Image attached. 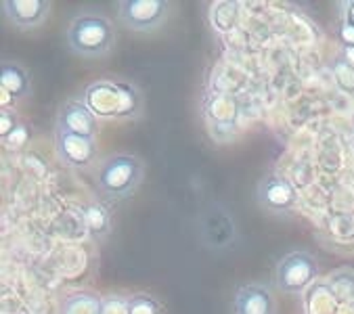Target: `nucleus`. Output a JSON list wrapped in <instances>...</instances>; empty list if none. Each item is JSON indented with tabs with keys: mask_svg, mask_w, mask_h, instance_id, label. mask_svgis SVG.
<instances>
[{
	"mask_svg": "<svg viewBox=\"0 0 354 314\" xmlns=\"http://www.w3.org/2000/svg\"><path fill=\"white\" fill-rule=\"evenodd\" d=\"M65 40L72 53L88 59H101L111 53L115 44V30L105 15L80 13L69 21Z\"/></svg>",
	"mask_w": 354,
	"mask_h": 314,
	"instance_id": "nucleus-1",
	"label": "nucleus"
},
{
	"mask_svg": "<svg viewBox=\"0 0 354 314\" xmlns=\"http://www.w3.org/2000/svg\"><path fill=\"white\" fill-rule=\"evenodd\" d=\"M143 176L145 168L138 157L118 153L101 162L97 170V187L109 199H128L138 191Z\"/></svg>",
	"mask_w": 354,
	"mask_h": 314,
	"instance_id": "nucleus-2",
	"label": "nucleus"
},
{
	"mask_svg": "<svg viewBox=\"0 0 354 314\" xmlns=\"http://www.w3.org/2000/svg\"><path fill=\"white\" fill-rule=\"evenodd\" d=\"M319 279V264L308 252H290L277 264V287L283 293L304 295Z\"/></svg>",
	"mask_w": 354,
	"mask_h": 314,
	"instance_id": "nucleus-3",
	"label": "nucleus"
},
{
	"mask_svg": "<svg viewBox=\"0 0 354 314\" xmlns=\"http://www.w3.org/2000/svg\"><path fill=\"white\" fill-rule=\"evenodd\" d=\"M170 13L168 0H124L118 3V17L132 32H153L166 24Z\"/></svg>",
	"mask_w": 354,
	"mask_h": 314,
	"instance_id": "nucleus-4",
	"label": "nucleus"
},
{
	"mask_svg": "<svg viewBox=\"0 0 354 314\" xmlns=\"http://www.w3.org/2000/svg\"><path fill=\"white\" fill-rule=\"evenodd\" d=\"M256 197L258 203L274 216H288L298 207V189L279 172H268L262 176Z\"/></svg>",
	"mask_w": 354,
	"mask_h": 314,
	"instance_id": "nucleus-5",
	"label": "nucleus"
},
{
	"mask_svg": "<svg viewBox=\"0 0 354 314\" xmlns=\"http://www.w3.org/2000/svg\"><path fill=\"white\" fill-rule=\"evenodd\" d=\"M84 105L97 116L105 120H120L124 116V80H99L84 89L82 93Z\"/></svg>",
	"mask_w": 354,
	"mask_h": 314,
	"instance_id": "nucleus-6",
	"label": "nucleus"
},
{
	"mask_svg": "<svg viewBox=\"0 0 354 314\" xmlns=\"http://www.w3.org/2000/svg\"><path fill=\"white\" fill-rule=\"evenodd\" d=\"M199 232L207 248L227 250L235 243L237 228L231 212L225 205H209L199 218Z\"/></svg>",
	"mask_w": 354,
	"mask_h": 314,
	"instance_id": "nucleus-7",
	"label": "nucleus"
},
{
	"mask_svg": "<svg viewBox=\"0 0 354 314\" xmlns=\"http://www.w3.org/2000/svg\"><path fill=\"white\" fill-rule=\"evenodd\" d=\"M55 153L67 168L84 170L97 160V142L95 138H88V136L57 132Z\"/></svg>",
	"mask_w": 354,
	"mask_h": 314,
	"instance_id": "nucleus-8",
	"label": "nucleus"
},
{
	"mask_svg": "<svg viewBox=\"0 0 354 314\" xmlns=\"http://www.w3.org/2000/svg\"><path fill=\"white\" fill-rule=\"evenodd\" d=\"M97 120L99 118L84 105V101H78V99L65 101L57 113V132L95 138L97 128H99Z\"/></svg>",
	"mask_w": 354,
	"mask_h": 314,
	"instance_id": "nucleus-9",
	"label": "nucleus"
},
{
	"mask_svg": "<svg viewBox=\"0 0 354 314\" xmlns=\"http://www.w3.org/2000/svg\"><path fill=\"white\" fill-rule=\"evenodd\" d=\"M3 13L17 30H34L44 24L50 13L48 0H5Z\"/></svg>",
	"mask_w": 354,
	"mask_h": 314,
	"instance_id": "nucleus-10",
	"label": "nucleus"
},
{
	"mask_svg": "<svg viewBox=\"0 0 354 314\" xmlns=\"http://www.w3.org/2000/svg\"><path fill=\"white\" fill-rule=\"evenodd\" d=\"M233 314H277L272 291L262 283L241 285L233 299Z\"/></svg>",
	"mask_w": 354,
	"mask_h": 314,
	"instance_id": "nucleus-11",
	"label": "nucleus"
},
{
	"mask_svg": "<svg viewBox=\"0 0 354 314\" xmlns=\"http://www.w3.org/2000/svg\"><path fill=\"white\" fill-rule=\"evenodd\" d=\"M203 113L212 130H231L239 120V105L229 95H209L203 103Z\"/></svg>",
	"mask_w": 354,
	"mask_h": 314,
	"instance_id": "nucleus-12",
	"label": "nucleus"
},
{
	"mask_svg": "<svg viewBox=\"0 0 354 314\" xmlns=\"http://www.w3.org/2000/svg\"><path fill=\"white\" fill-rule=\"evenodd\" d=\"M0 89H3V97L7 95L11 101H21L30 97L32 80L28 69L13 61L3 63V67H0Z\"/></svg>",
	"mask_w": 354,
	"mask_h": 314,
	"instance_id": "nucleus-13",
	"label": "nucleus"
},
{
	"mask_svg": "<svg viewBox=\"0 0 354 314\" xmlns=\"http://www.w3.org/2000/svg\"><path fill=\"white\" fill-rule=\"evenodd\" d=\"M304 310L306 314H339L342 304L327 283H315L304 293Z\"/></svg>",
	"mask_w": 354,
	"mask_h": 314,
	"instance_id": "nucleus-14",
	"label": "nucleus"
},
{
	"mask_svg": "<svg viewBox=\"0 0 354 314\" xmlns=\"http://www.w3.org/2000/svg\"><path fill=\"white\" fill-rule=\"evenodd\" d=\"M84 226L95 241H105L111 232V214L103 203H86L80 207Z\"/></svg>",
	"mask_w": 354,
	"mask_h": 314,
	"instance_id": "nucleus-15",
	"label": "nucleus"
},
{
	"mask_svg": "<svg viewBox=\"0 0 354 314\" xmlns=\"http://www.w3.org/2000/svg\"><path fill=\"white\" fill-rule=\"evenodd\" d=\"M59 314H103V297L93 291L67 293L59 306Z\"/></svg>",
	"mask_w": 354,
	"mask_h": 314,
	"instance_id": "nucleus-16",
	"label": "nucleus"
},
{
	"mask_svg": "<svg viewBox=\"0 0 354 314\" xmlns=\"http://www.w3.org/2000/svg\"><path fill=\"white\" fill-rule=\"evenodd\" d=\"M239 17H241V5L233 3V0L214 3L209 9V24L218 34H231L239 26Z\"/></svg>",
	"mask_w": 354,
	"mask_h": 314,
	"instance_id": "nucleus-17",
	"label": "nucleus"
},
{
	"mask_svg": "<svg viewBox=\"0 0 354 314\" xmlns=\"http://www.w3.org/2000/svg\"><path fill=\"white\" fill-rule=\"evenodd\" d=\"M327 285L331 287V291L335 293V297H337V302L342 306L354 304V270L352 268H339V270H335L327 279Z\"/></svg>",
	"mask_w": 354,
	"mask_h": 314,
	"instance_id": "nucleus-18",
	"label": "nucleus"
},
{
	"mask_svg": "<svg viewBox=\"0 0 354 314\" xmlns=\"http://www.w3.org/2000/svg\"><path fill=\"white\" fill-rule=\"evenodd\" d=\"M331 75L335 86L344 93L354 97V65L339 53L331 59Z\"/></svg>",
	"mask_w": 354,
	"mask_h": 314,
	"instance_id": "nucleus-19",
	"label": "nucleus"
},
{
	"mask_svg": "<svg viewBox=\"0 0 354 314\" xmlns=\"http://www.w3.org/2000/svg\"><path fill=\"white\" fill-rule=\"evenodd\" d=\"M128 314H164V308L149 293H134L128 297Z\"/></svg>",
	"mask_w": 354,
	"mask_h": 314,
	"instance_id": "nucleus-20",
	"label": "nucleus"
},
{
	"mask_svg": "<svg viewBox=\"0 0 354 314\" xmlns=\"http://www.w3.org/2000/svg\"><path fill=\"white\" fill-rule=\"evenodd\" d=\"M19 126H21V120L17 118L15 111H11V109H7V107L0 109V138H3V142H5Z\"/></svg>",
	"mask_w": 354,
	"mask_h": 314,
	"instance_id": "nucleus-21",
	"label": "nucleus"
},
{
	"mask_svg": "<svg viewBox=\"0 0 354 314\" xmlns=\"http://www.w3.org/2000/svg\"><path fill=\"white\" fill-rule=\"evenodd\" d=\"M103 314H128V297H120V295L103 297Z\"/></svg>",
	"mask_w": 354,
	"mask_h": 314,
	"instance_id": "nucleus-22",
	"label": "nucleus"
},
{
	"mask_svg": "<svg viewBox=\"0 0 354 314\" xmlns=\"http://www.w3.org/2000/svg\"><path fill=\"white\" fill-rule=\"evenodd\" d=\"M337 38H339V42H342V48L354 46V28H350L344 19H342L339 26H337Z\"/></svg>",
	"mask_w": 354,
	"mask_h": 314,
	"instance_id": "nucleus-23",
	"label": "nucleus"
},
{
	"mask_svg": "<svg viewBox=\"0 0 354 314\" xmlns=\"http://www.w3.org/2000/svg\"><path fill=\"white\" fill-rule=\"evenodd\" d=\"M344 21L350 28H354V3H346V7H344Z\"/></svg>",
	"mask_w": 354,
	"mask_h": 314,
	"instance_id": "nucleus-24",
	"label": "nucleus"
},
{
	"mask_svg": "<svg viewBox=\"0 0 354 314\" xmlns=\"http://www.w3.org/2000/svg\"><path fill=\"white\" fill-rule=\"evenodd\" d=\"M342 55L354 65V46H348V48H342Z\"/></svg>",
	"mask_w": 354,
	"mask_h": 314,
	"instance_id": "nucleus-25",
	"label": "nucleus"
},
{
	"mask_svg": "<svg viewBox=\"0 0 354 314\" xmlns=\"http://www.w3.org/2000/svg\"><path fill=\"white\" fill-rule=\"evenodd\" d=\"M339 314H354V304H346L339 308Z\"/></svg>",
	"mask_w": 354,
	"mask_h": 314,
	"instance_id": "nucleus-26",
	"label": "nucleus"
},
{
	"mask_svg": "<svg viewBox=\"0 0 354 314\" xmlns=\"http://www.w3.org/2000/svg\"><path fill=\"white\" fill-rule=\"evenodd\" d=\"M352 134H354V118H352Z\"/></svg>",
	"mask_w": 354,
	"mask_h": 314,
	"instance_id": "nucleus-27",
	"label": "nucleus"
}]
</instances>
